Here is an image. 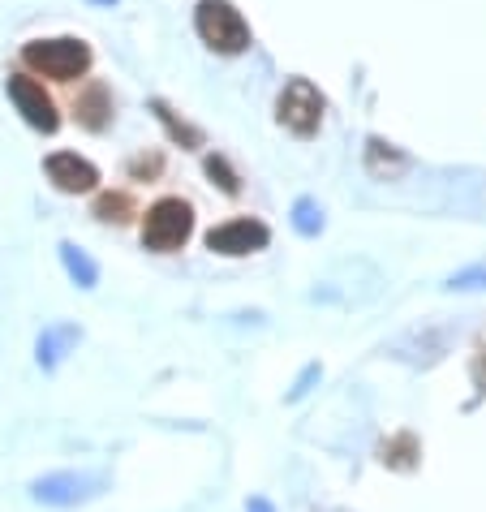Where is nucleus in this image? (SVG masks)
Masks as SVG:
<instances>
[{
	"mask_svg": "<svg viewBox=\"0 0 486 512\" xmlns=\"http://www.w3.org/2000/svg\"><path fill=\"white\" fill-rule=\"evenodd\" d=\"M91 44L78 35H56V39H31L22 44V65L31 74H44L52 82H74L91 69Z\"/></svg>",
	"mask_w": 486,
	"mask_h": 512,
	"instance_id": "f257e3e1",
	"label": "nucleus"
},
{
	"mask_svg": "<svg viewBox=\"0 0 486 512\" xmlns=\"http://www.w3.org/2000/svg\"><path fill=\"white\" fill-rule=\"evenodd\" d=\"M190 233H194V207L177 194L155 198L147 216H142V246L155 254H177L190 241Z\"/></svg>",
	"mask_w": 486,
	"mask_h": 512,
	"instance_id": "f03ea898",
	"label": "nucleus"
},
{
	"mask_svg": "<svg viewBox=\"0 0 486 512\" xmlns=\"http://www.w3.org/2000/svg\"><path fill=\"white\" fill-rule=\"evenodd\" d=\"M194 31L211 52L237 56L250 48V22L241 18V9H233V0H203L194 9Z\"/></svg>",
	"mask_w": 486,
	"mask_h": 512,
	"instance_id": "7ed1b4c3",
	"label": "nucleus"
},
{
	"mask_svg": "<svg viewBox=\"0 0 486 512\" xmlns=\"http://www.w3.org/2000/svg\"><path fill=\"white\" fill-rule=\"evenodd\" d=\"M323 95H319V87H314L310 78H293L289 87L280 91V99H276V117H280V125L284 130H293L297 138H310L314 130L323 125Z\"/></svg>",
	"mask_w": 486,
	"mask_h": 512,
	"instance_id": "20e7f679",
	"label": "nucleus"
},
{
	"mask_svg": "<svg viewBox=\"0 0 486 512\" xmlns=\"http://www.w3.org/2000/svg\"><path fill=\"white\" fill-rule=\"evenodd\" d=\"M5 91L13 99V108L22 112V121L39 134H56L61 130V112H56V99L44 91V82H35L31 74H9Z\"/></svg>",
	"mask_w": 486,
	"mask_h": 512,
	"instance_id": "39448f33",
	"label": "nucleus"
},
{
	"mask_svg": "<svg viewBox=\"0 0 486 512\" xmlns=\"http://www.w3.org/2000/svg\"><path fill=\"white\" fill-rule=\"evenodd\" d=\"M271 241V229L263 220H250V216H237L228 224H216L207 233V250L211 254H228V259H241V254H254Z\"/></svg>",
	"mask_w": 486,
	"mask_h": 512,
	"instance_id": "423d86ee",
	"label": "nucleus"
},
{
	"mask_svg": "<svg viewBox=\"0 0 486 512\" xmlns=\"http://www.w3.org/2000/svg\"><path fill=\"white\" fill-rule=\"evenodd\" d=\"M44 173L61 194H91L99 186V168L82 160L78 151H52L44 160Z\"/></svg>",
	"mask_w": 486,
	"mask_h": 512,
	"instance_id": "0eeeda50",
	"label": "nucleus"
},
{
	"mask_svg": "<svg viewBox=\"0 0 486 512\" xmlns=\"http://www.w3.org/2000/svg\"><path fill=\"white\" fill-rule=\"evenodd\" d=\"M74 117H78L82 130H95V134L112 121V95H108L104 82H87V87L78 91V99H74Z\"/></svg>",
	"mask_w": 486,
	"mask_h": 512,
	"instance_id": "6e6552de",
	"label": "nucleus"
},
{
	"mask_svg": "<svg viewBox=\"0 0 486 512\" xmlns=\"http://www.w3.org/2000/svg\"><path fill=\"white\" fill-rule=\"evenodd\" d=\"M151 112L164 121V130H168V138H173V142H181V147H190V151L203 147V130H198V125H190L185 117H177V112L168 108V99H151Z\"/></svg>",
	"mask_w": 486,
	"mask_h": 512,
	"instance_id": "1a4fd4ad",
	"label": "nucleus"
},
{
	"mask_svg": "<svg viewBox=\"0 0 486 512\" xmlns=\"http://www.w3.org/2000/svg\"><path fill=\"white\" fill-rule=\"evenodd\" d=\"M91 211H95V220H104V224H125L134 216V198H130V190H104Z\"/></svg>",
	"mask_w": 486,
	"mask_h": 512,
	"instance_id": "9d476101",
	"label": "nucleus"
},
{
	"mask_svg": "<svg viewBox=\"0 0 486 512\" xmlns=\"http://www.w3.org/2000/svg\"><path fill=\"white\" fill-rule=\"evenodd\" d=\"M61 263H65V272L74 276L82 289H95V280H99V267L87 259V254H82L74 241H61Z\"/></svg>",
	"mask_w": 486,
	"mask_h": 512,
	"instance_id": "9b49d317",
	"label": "nucleus"
},
{
	"mask_svg": "<svg viewBox=\"0 0 486 512\" xmlns=\"http://www.w3.org/2000/svg\"><path fill=\"white\" fill-rule=\"evenodd\" d=\"M379 457H383V465L409 469V465H413V457H418V444H413V435H396V439H388V444L379 448Z\"/></svg>",
	"mask_w": 486,
	"mask_h": 512,
	"instance_id": "f8f14e48",
	"label": "nucleus"
},
{
	"mask_svg": "<svg viewBox=\"0 0 486 512\" xmlns=\"http://www.w3.org/2000/svg\"><path fill=\"white\" fill-rule=\"evenodd\" d=\"M207 177H216V186L224 194H237L241 190V177L233 173V164H228L224 155H207Z\"/></svg>",
	"mask_w": 486,
	"mask_h": 512,
	"instance_id": "ddd939ff",
	"label": "nucleus"
},
{
	"mask_svg": "<svg viewBox=\"0 0 486 512\" xmlns=\"http://www.w3.org/2000/svg\"><path fill=\"white\" fill-rule=\"evenodd\" d=\"M160 168H164V155H134V160H130L134 177H155Z\"/></svg>",
	"mask_w": 486,
	"mask_h": 512,
	"instance_id": "4468645a",
	"label": "nucleus"
},
{
	"mask_svg": "<svg viewBox=\"0 0 486 512\" xmlns=\"http://www.w3.org/2000/svg\"><path fill=\"white\" fill-rule=\"evenodd\" d=\"M297 229H302V233H314V229H319V220H314V203H306V198L297 203Z\"/></svg>",
	"mask_w": 486,
	"mask_h": 512,
	"instance_id": "2eb2a0df",
	"label": "nucleus"
},
{
	"mask_svg": "<svg viewBox=\"0 0 486 512\" xmlns=\"http://www.w3.org/2000/svg\"><path fill=\"white\" fill-rule=\"evenodd\" d=\"M478 379L486 383V353H482V366H478Z\"/></svg>",
	"mask_w": 486,
	"mask_h": 512,
	"instance_id": "dca6fc26",
	"label": "nucleus"
},
{
	"mask_svg": "<svg viewBox=\"0 0 486 512\" xmlns=\"http://www.w3.org/2000/svg\"><path fill=\"white\" fill-rule=\"evenodd\" d=\"M95 5H117V0H95Z\"/></svg>",
	"mask_w": 486,
	"mask_h": 512,
	"instance_id": "f3484780",
	"label": "nucleus"
}]
</instances>
